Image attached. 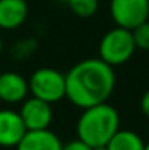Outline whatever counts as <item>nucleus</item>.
I'll list each match as a JSON object with an SVG mask.
<instances>
[{
  "label": "nucleus",
  "mask_w": 149,
  "mask_h": 150,
  "mask_svg": "<svg viewBox=\"0 0 149 150\" xmlns=\"http://www.w3.org/2000/svg\"><path fill=\"white\" fill-rule=\"evenodd\" d=\"M29 13L26 0H0V29L13 30L24 24Z\"/></svg>",
  "instance_id": "9"
},
{
  "label": "nucleus",
  "mask_w": 149,
  "mask_h": 150,
  "mask_svg": "<svg viewBox=\"0 0 149 150\" xmlns=\"http://www.w3.org/2000/svg\"><path fill=\"white\" fill-rule=\"evenodd\" d=\"M19 115L27 131L50 129V125L53 121V109L51 104L31 96L21 102Z\"/></svg>",
  "instance_id": "6"
},
{
  "label": "nucleus",
  "mask_w": 149,
  "mask_h": 150,
  "mask_svg": "<svg viewBox=\"0 0 149 150\" xmlns=\"http://www.w3.org/2000/svg\"><path fill=\"white\" fill-rule=\"evenodd\" d=\"M133 42L136 50H143V51H149V21L140 24L132 30Z\"/></svg>",
  "instance_id": "13"
},
{
  "label": "nucleus",
  "mask_w": 149,
  "mask_h": 150,
  "mask_svg": "<svg viewBox=\"0 0 149 150\" xmlns=\"http://www.w3.org/2000/svg\"><path fill=\"white\" fill-rule=\"evenodd\" d=\"M93 150H106V145H99V147H91Z\"/></svg>",
  "instance_id": "16"
},
{
  "label": "nucleus",
  "mask_w": 149,
  "mask_h": 150,
  "mask_svg": "<svg viewBox=\"0 0 149 150\" xmlns=\"http://www.w3.org/2000/svg\"><path fill=\"white\" fill-rule=\"evenodd\" d=\"M71 11L79 18H90L98 11L99 0H66Z\"/></svg>",
  "instance_id": "12"
},
{
  "label": "nucleus",
  "mask_w": 149,
  "mask_h": 150,
  "mask_svg": "<svg viewBox=\"0 0 149 150\" xmlns=\"http://www.w3.org/2000/svg\"><path fill=\"white\" fill-rule=\"evenodd\" d=\"M120 129V117L115 107L108 102L83 109L77 120V139L90 147L106 145Z\"/></svg>",
  "instance_id": "2"
},
{
  "label": "nucleus",
  "mask_w": 149,
  "mask_h": 150,
  "mask_svg": "<svg viewBox=\"0 0 149 150\" xmlns=\"http://www.w3.org/2000/svg\"><path fill=\"white\" fill-rule=\"evenodd\" d=\"M66 99L79 109L108 102L115 88L114 67L99 58L83 59L64 74Z\"/></svg>",
  "instance_id": "1"
},
{
  "label": "nucleus",
  "mask_w": 149,
  "mask_h": 150,
  "mask_svg": "<svg viewBox=\"0 0 149 150\" xmlns=\"http://www.w3.org/2000/svg\"><path fill=\"white\" fill-rule=\"evenodd\" d=\"M16 150H63V142L53 131H27L16 145Z\"/></svg>",
  "instance_id": "10"
},
{
  "label": "nucleus",
  "mask_w": 149,
  "mask_h": 150,
  "mask_svg": "<svg viewBox=\"0 0 149 150\" xmlns=\"http://www.w3.org/2000/svg\"><path fill=\"white\" fill-rule=\"evenodd\" d=\"M144 144L135 131L119 129L106 144V150H144Z\"/></svg>",
  "instance_id": "11"
},
{
  "label": "nucleus",
  "mask_w": 149,
  "mask_h": 150,
  "mask_svg": "<svg viewBox=\"0 0 149 150\" xmlns=\"http://www.w3.org/2000/svg\"><path fill=\"white\" fill-rule=\"evenodd\" d=\"M109 15L117 27L133 30L149 18V0H109Z\"/></svg>",
  "instance_id": "5"
},
{
  "label": "nucleus",
  "mask_w": 149,
  "mask_h": 150,
  "mask_svg": "<svg viewBox=\"0 0 149 150\" xmlns=\"http://www.w3.org/2000/svg\"><path fill=\"white\" fill-rule=\"evenodd\" d=\"M135 51H136V46L133 42L132 30L117 26L103 35L98 46L99 59L109 64L111 67H117L128 62Z\"/></svg>",
  "instance_id": "3"
},
{
  "label": "nucleus",
  "mask_w": 149,
  "mask_h": 150,
  "mask_svg": "<svg viewBox=\"0 0 149 150\" xmlns=\"http://www.w3.org/2000/svg\"><path fill=\"white\" fill-rule=\"evenodd\" d=\"M26 133L19 112L0 109V147H16Z\"/></svg>",
  "instance_id": "8"
},
{
  "label": "nucleus",
  "mask_w": 149,
  "mask_h": 150,
  "mask_svg": "<svg viewBox=\"0 0 149 150\" xmlns=\"http://www.w3.org/2000/svg\"><path fill=\"white\" fill-rule=\"evenodd\" d=\"M59 2H63V3H66V0H59Z\"/></svg>",
  "instance_id": "19"
},
{
  "label": "nucleus",
  "mask_w": 149,
  "mask_h": 150,
  "mask_svg": "<svg viewBox=\"0 0 149 150\" xmlns=\"http://www.w3.org/2000/svg\"><path fill=\"white\" fill-rule=\"evenodd\" d=\"M2 51H3V42H2V38H0V54H2Z\"/></svg>",
  "instance_id": "17"
},
{
  "label": "nucleus",
  "mask_w": 149,
  "mask_h": 150,
  "mask_svg": "<svg viewBox=\"0 0 149 150\" xmlns=\"http://www.w3.org/2000/svg\"><path fill=\"white\" fill-rule=\"evenodd\" d=\"M63 150H93V149L80 139H74V141H69L67 144H63Z\"/></svg>",
  "instance_id": "14"
},
{
  "label": "nucleus",
  "mask_w": 149,
  "mask_h": 150,
  "mask_svg": "<svg viewBox=\"0 0 149 150\" xmlns=\"http://www.w3.org/2000/svg\"><path fill=\"white\" fill-rule=\"evenodd\" d=\"M140 109H141V112H143V115L149 118V88H148L146 91H144V94L141 96V101H140Z\"/></svg>",
  "instance_id": "15"
},
{
  "label": "nucleus",
  "mask_w": 149,
  "mask_h": 150,
  "mask_svg": "<svg viewBox=\"0 0 149 150\" xmlns=\"http://www.w3.org/2000/svg\"><path fill=\"white\" fill-rule=\"evenodd\" d=\"M29 94V81L18 72L0 74V101L5 104H21Z\"/></svg>",
  "instance_id": "7"
},
{
  "label": "nucleus",
  "mask_w": 149,
  "mask_h": 150,
  "mask_svg": "<svg viewBox=\"0 0 149 150\" xmlns=\"http://www.w3.org/2000/svg\"><path fill=\"white\" fill-rule=\"evenodd\" d=\"M144 150H149V142H146V144H144Z\"/></svg>",
  "instance_id": "18"
},
{
  "label": "nucleus",
  "mask_w": 149,
  "mask_h": 150,
  "mask_svg": "<svg viewBox=\"0 0 149 150\" xmlns=\"http://www.w3.org/2000/svg\"><path fill=\"white\" fill-rule=\"evenodd\" d=\"M29 93L48 104H56L66 98V77L51 67H40L29 77Z\"/></svg>",
  "instance_id": "4"
}]
</instances>
